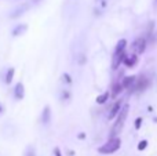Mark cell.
I'll list each match as a JSON object with an SVG mask.
<instances>
[{
    "label": "cell",
    "mask_w": 157,
    "mask_h": 156,
    "mask_svg": "<svg viewBox=\"0 0 157 156\" xmlns=\"http://www.w3.org/2000/svg\"><path fill=\"white\" fill-rule=\"evenodd\" d=\"M121 107H123V99H116V102L113 104V107L110 108V111H109V113H108L109 120H113V119L116 118L117 113H119L120 109H121Z\"/></svg>",
    "instance_id": "6"
},
{
    "label": "cell",
    "mask_w": 157,
    "mask_h": 156,
    "mask_svg": "<svg viewBox=\"0 0 157 156\" xmlns=\"http://www.w3.org/2000/svg\"><path fill=\"white\" fill-rule=\"evenodd\" d=\"M127 57V54H125V50L121 53H116V54H113V61H112V69L113 71H117L120 66V64L124 61V58Z\"/></svg>",
    "instance_id": "5"
},
{
    "label": "cell",
    "mask_w": 157,
    "mask_h": 156,
    "mask_svg": "<svg viewBox=\"0 0 157 156\" xmlns=\"http://www.w3.org/2000/svg\"><path fill=\"white\" fill-rule=\"evenodd\" d=\"M153 28H155V22H150V25L149 26H147V35H152L153 33Z\"/></svg>",
    "instance_id": "22"
},
{
    "label": "cell",
    "mask_w": 157,
    "mask_h": 156,
    "mask_svg": "<svg viewBox=\"0 0 157 156\" xmlns=\"http://www.w3.org/2000/svg\"><path fill=\"white\" fill-rule=\"evenodd\" d=\"M147 145H149V142H147L146 140H142L141 142L138 144V151H145V149L147 148Z\"/></svg>",
    "instance_id": "17"
},
{
    "label": "cell",
    "mask_w": 157,
    "mask_h": 156,
    "mask_svg": "<svg viewBox=\"0 0 157 156\" xmlns=\"http://www.w3.org/2000/svg\"><path fill=\"white\" fill-rule=\"evenodd\" d=\"M150 86V79L145 75H139L135 77V82H134L132 87L130 88V91H135V93H142L145 91L147 87Z\"/></svg>",
    "instance_id": "3"
},
{
    "label": "cell",
    "mask_w": 157,
    "mask_h": 156,
    "mask_svg": "<svg viewBox=\"0 0 157 156\" xmlns=\"http://www.w3.org/2000/svg\"><path fill=\"white\" fill-rule=\"evenodd\" d=\"M54 154H55V156H62V154H61V151H59V148H55L54 149Z\"/></svg>",
    "instance_id": "23"
},
{
    "label": "cell",
    "mask_w": 157,
    "mask_h": 156,
    "mask_svg": "<svg viewBox=\"0 0 157 156\" xmlns=\"http://www.w3.org/2000/svg\"><path fill=\"white\" fill-rule=\"evenodd\" d=\"M146 47H147V41L145 37H136L132 43V49H134V51H135L136 55L144 54Z\"/></svg>",
    "instance_id": "4"
},
{
    "label": "cell",
    "mask_w": 157,
    "mask_h": 156,
    "mask_svg": "<svg viewBox=\"0 0 157 156\" xmlns=\"http://www.w3.org/2000/svg\"><path fill=\"white\" fill-rule=\"evenodd\" d=\"M14 97H15V99H18V101H21V99H24L25 97V86L22 82H18L15 84V87H14Z\"/></svg>",
    "instance_id": "8"
},
{
    "label": "cell",
    "mask_w": 157,
    "mask_h": 156,
    "mask_svg": "<svg viewBox=\"0 0 157 156\" xmlns=\"http://www.w3.org/2000/svg\"><path fill=\"white\" fill-rule=\"evenodd\" d=\"M14 75H15V68H8V71L6 72V77H4L6 84H11V82L14 79Z\"/></svg>",
    "instance_id": "14"
},
{
    "label": "cell",
    "mask_w": 157,
    "mask_h": 156,
    "mask_svg": "<svg viewBox=\"0 0 157 156\" xmlns=\"http://www.w3.org/2000/svg\"><path fill=\"white\" fill-rule=\"evenodd\" d=\"M128 111H130V105H123L121 109H120V112L117 113V116L114 119V124L112 126L110 129V138L112 137H119V134L121 133L123 127H124L125 124V120H127V116H128Z\"/></svg>",
    "instance_id": "1"
},
{
    "label": "cell",
    "mask_w": 157,
    "mask_h": 156,
    "mask_svg": "<svg viewBox=\"0 0 157 156\" xmlns=\"http://www.w3.org/2000/svg\"><path fill=\"white\" fill-rule=\"evenodd\" d=\"M134 123H135V124H134V126H135V129L139 130V129H141V126H142V118H136Z\"/></svg>",
    "instance_id": "20"
},
{
    "label": "cell",
    "mask_w": 157,
    "mask_h": 156,
    "mask_svg": "<svg viewBox=\"0 0 157 156\" xmlns=\"http://www.w3.org/2000/svg\"><path fill=\"white\" fill-rule=\"evenodd\" d=\"M123 90H124V88H123V86H121V83H120V82L113 83V86H112V93H110L112 98L116 99V97H119L120 94H121Z\"/></svg>",
    "instance_id": "12"
},
{
    "label": "cell",
    "mask_w": 157,
    "mask_h": 156,
    "mask_svg": "<svg viewBox=\"0 0 157 156\" xmlns=\"http://www.w3.org/2000/svg\"><path fill=\"white\" fill-rule=\"evenodd\" d=\"M41 0H33V4H37V3H40Z\"/></svg>",
    "instance_id": "27"
},
{
    "label": "cell",
    "mask_w": 157,
    "mask_h": 156,
    "mask_svg": "<svg viewBox=\"0 0 157 156\" xmlns=\"http://www.w3.org/2000/svg\"><path fill=\"white\" fill-rule=\"evenodd\" d=\"M62 79H63V82L66 83V84H72V82H73V80H72V76L69 73H62Z\"/></svg>",
    "instance_id": "18"
},
{
    "label": "cell",
    "mask_w": 157,
    "mask_h": 156,
    "mask_svg": "<svg viewBox=\"0 0 157 156\" xmlns=\"http://www.w3.org/2000/svg\"><path fill=\"white\" fill-rule=\"evenodd\" d=\"M69 98H71V93H69L68 90H63L62 91V99L63 101H69Z\"/></svg>",
    "instance_id": "19"
},
{
    "label": "cell",
    "mask_w": 157,
    "mask_h": 156,
    "mask_svg": "<svg viewBox=\"0 0 157 156\" xmlns=\"http://www.w3.org/2000/svg\"><path fill=\"white\" fill-rule=\"evenodd\" d=\"M135 77L136 76H125V77H123L121 79V86H123V88L124 90H130L131 87H132V84H134V82H135Z\"/></svg>",
    "instance_id": "10"
},
{
    "label": "cell",
    "mask_w": 157,
    "mask_h": 156,
    "mask_svg": "<svg viewBox=\"0 0 157 156\" xmlns=\"http://www.w3.org/2000/svg\"><path fill=\"white\" fill-rule=\"evenodd\" d=\"M156 2H157V0H156Z\"/></svg>",
    "instance_id": "28"
},
{
    "label": "cell",
    "mask_w": 157,
    "mask_h": 156,
    "mask_svg": "<svg viewBox=\"0 0 157 156\" xmlns=\"http://www.w3.org/2000/svg\"><path fill=\"white\" fill-rule=\"evenodd\" d=\"M109 96H110V94H109L108 91H106V93H102V94H99V96L97 97V99H95V101H97V104L103 105V104H106V101H108Z\"/></svg>",
    "instance_id": "16"
},
{
    "label": "cell",
    "mask_w": 157,
    "mask_h": 156,
    "mask_svg": "<svg viewBox=\"0 0 157 156\" xmlns=\"http://www.w3.org/2000/svg\"><path fill=\"white\" fill-rule=\"evenodd\" d=\"M136 61H138V55L134 54V55H131V57H125L123 62H124V65L127 66V68H132L136 64Z\"/></svg>",
    "instance_id": "13"
},
{
    "label": "cell",
    "mask_w": 157,
    "mask_h": 156,
    "mask_svg": "<svg viewBox=\"0 0 157 156\" xmlns=\"http://www.w3.org/2000/svg\"><path fill=\"white\" fill-rule=\"evenodd\" d=\"M3 112H4V107H3V105L2 104H0V115H2V113Z\"/></svg>",
    "instance_id": "26"
},
{
    "label": "cell",
    "mask_w": 157,
    "mask_h": 156,
    "mask_svg": "<svg viewBox=\"0 0 157 156\" xmlns=\"http://www.w3.org/2000/svg\"><path fill=\"white\" fill-rule=\"evenodd\" d=\"M120 146H121V140L119 137H112L110 140L106 144L101 145L98 148V152L102 155H109V154H114L116 151H119Z\"/></svg>",
    "instance_id": "2"
},
{
    "label": "cell",
    "mask_w": 157,
    "mask_h": 156,
    "mask_svg": "<svg viewBox=\"0 0 157 156\" xmlns=\"http://www.w3.org/2000/svg\"><path fill=\"white\" fill-rule=\"evenodd\" d=\"M40 120L43 124H48L50 122H51V108H50V105H46V107L43 108Z\"/></svg>",
    "instance_id": "9"
},
{
    "label": "cell",
    "mask_w": 157,
    "mask_h": 156,
    "mask_svg": "<svg viewBox=\"0 0 157 156\" xmlns=\"http://www.w3.org/2000/svg\"><path fill=\"white\" fill-rule=\"evenodd\" d=\"M78 64H86V58H84V55H81V58H80V61H78Z\"/></svg>",
    "instance_id": "25"
},
{
    "label": "cell",
    "mask_w": 157,
    "mask_h": 156,
    "mask_svg": "<svg viewBox=\"0 0 157 156\" xmlns=\"http://www.w3.org/2000/svg\"><path fill=\"white\" fill-rule=\"evenodd\" d=\"M29 7H30V6L28 4V3H24V4L18 6V7H17L15 10H14L13 13L10 14V18H11V19H15V18H18V17L24 15V14L26 13L28 10H29Z\"/></svg>",
    "instance_id": "7"
},
{
    "label": "cell",
    "mask_w": 157,
    "mask_h": 156,
    "mask_svg": "<svg viewBox=\"0 0 157 156\" xmlns=\"http://www.w3.org/2000/svg\"><path fill=\"white\" fill-rule=\"evenodd\" d=\"M77 137L80 138V140H84V138H86V134H84V133H78Z\"/></svg>",
    "instance_id": "24"
},
{
    "label": "cell",
    "mask_w": 157,
    "mask_h": 156,
    "mask_svg": "<svg viewBox=\"0 0 157 156\" xmlns=\"http://www.w3.org/2000/svg\"><path fill=\"white\" fill-rule=\"evenodd\" d=\"M28 30V25L26 24H18L15 28L13 29V32H11V35L14 36V37H17V36H21L24 35L25 32Z\"/></svg>",
    "instance_id": "11"
},
{
    "label": "cell",
    "mask_w": 157,
    "mask_h": 156,
    "mask_svg": "<svg viewBox=\"0 0 157 156\" xmlns=\"http://www.w3.org/2000/svg\"><path fill=\"white\" fill-rule=\"evenodd\" d=\"M26 156H36V154H35V149H33L32 146H29V148H28V151H26Z\"/></svg>",
    "instance_id": "21"
},
{
    "label": "cell",
    "mask_w": 157,
    "mask_h": 156,
    "mask_svg": "<svg viewBox=\"0 0 157 156\" xmlns=\"http://www.w3.org/2000/svg\"><path fill=\"white\" fill-rule=\"evenodd\" d=\"M125 49H127V40H125V39H120V40L117 41V44H116V49H114V54H116V53L124 51Z\"/></svg>",
    "instance_id": "15"
}]
</instances>
